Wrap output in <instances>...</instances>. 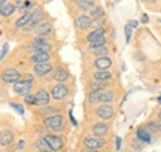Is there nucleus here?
Returning <instances> with one entry per match:
<instances>
[{
	"label": "nucleus",
	"mask_w": 161,
	"mask_h": 152,
	"mask_svg": "<svg viewBox=\"0 0 161 152\" xmlns=\"http://www.w3.org/2000/svg\"><path fill=\"white\" fill-rule=\"evenodd\" d=\"M36 97V105L37 106H48L49 105V101H51V94L48 93V91H45V90H39L37 93L35 94Z\"/></svg>",
	"instance_id": "2eb2a0df"
},
{
	"label": "nucleus",
	"mask_w": 161,
	"mask_h": 152,
	"mask_svg": "<svg viewBox=\"0 0 161 152\" xmlns=\"http://www.w3.org/2000/svg\"><path fill=\"white\" fill-rule=\"evenodd\" d=\"M157 100H158V103H161V95H160V97H158V99H157Z\"/></svg>",
	"instance_id": "a18cd8bd"
},
{
	"label": "nucleus",
	"mask_w": 161,
	"mask_h": 152,
	"mask_svg": "<svg viewBox=\"0 0 161 152\" xmlns=\"http://www.w3.org/2000/svg\"><path fill=\"white\" fill-rule=\"evenodd\" d=\"M158 121L161 122V111H160V113H158Z\"/></svg>",
	"instance_id": "37998d69"
},
{
	"label": "nucleus",
	"mask_w": 161,
	"mask_h": 152,
	"mask_svg": "<svg viewBox=\"0 0 161 152\" xmlns=\"http://www.w3.org/2000/svg\"><path fill=\"white\" fill-rule=\"evenodd\" d=\"M131 31H133V29L127 24L125 27H124V35H125V42L127 43H130V41H131Z\"/></svg>",
	"instance_id": "473e14b6"
},
{
	"label": "nucleus",
	"mask_w": 161,
	"mask_h": 152,
	"mask_svg": "<svg viewBox=\"0 0 161 152\" xmlns=\"http://www.w3.org/2000/svg\"><path fill=\"white\" fill-rule=\"evenodd\" d=\"M24 101H25V103H27L29 106H35L36 105L35 94H27V95H24Z\"/></svg>",
	"instance_id": "2f4dec72"
},
{
	"label": "nucleus",
	"mask_w": 161,
	"mask_h": 152,
	"mask_svg": "<svg viewBox=\"0 0 161 152\" xmlns=\"http://www.w3.org/2000/svg\"><path fill=\"white\" fill-rule=\"evenodd\" d=\"M12 142H14V133L12 131H2L0 133V145L2 146H9Z\"/></svg>",
	"instance_id": "412c9836"
},
{
	"label": "nucleus",
	"mask_w": 161,
	"mask_h": 152,
	"mask_svg": "<svg viewBox=\"0 0 161 152\" xmlns=\"http://www.w3.org/2000/svg\"><path fill=\"white\" fill-rule=\"evenodd\" d=\"M2 81L6 84H15L18 79H21V73L17 69H5L2 72Z\"/></svg>",
	"instance_id": "9b49d317"
},
{
	"label": "nucleus",
	"mask_w": 161,
	"mask_h": 152,
	"mask_svg": "<svg viewBox=\"0 0 161 152\" xmlns=\"http://www.w3.org/2000/svg\"><path fill=\"white\" fill-rule=\"evenodd\" d=\"M30 17H31V12H25V14H23V15H21V17L15 21V27H18V29H23L24 25H27V23L30 21Z\"/></svg>",
	"instance_id": "c85d7f7f"
},
{
	"label": "nucleus",
	"mask_w": 161,
	"mask_h": 152,
	"mask_svg": "<svg viewBox=\"0 0 161 152\" xmlns=\"http://www.w3.org/2000/svg\"><path fill=\"white\" fill-rule=\"evenodd\" d=\"M31 85H33V82L25 81V79H18L14 84V93L19 94V95H27L31 91Z\"/></svg>",
	"instance_id": "6e6552de"
},
{
	"label": "nucleus",
	"mask_w": 161,
	"mask_h": 152,
	"mask_svg": "<svg viewBox=\"0 0 161 152\" xmlns=\"http://www.w3.org/2000/svg\"><path fill=\"white\" fill-rule=\"evenodd\" d=\"M143 146H145V143H143V142L139 140L137 137H136V139L131 142V148H133V149H134L136 152H140L142 149H143Z\"/></svg>",
	"instance_id": "7c9ffc66"
},
{
	"label": "nucleus",
	"mask_w": 161,
	"mask_h": 152,
	"mask_svg": "<svg viewBox=\"0 0 161 152\" xmlns=\"http://www.w3.org/2000/svg\"><path fill=\"white\" fill-rule=\"evenodd\" d=\"M24 145H25V142H24V140H19V142H18V145H17V149H23Z\"/></svg>",
	"instance_id": "a19ab883"
},
{
	"label": "nucleus",
	"mask_w": 161,
	"mask_h": 152,
	"mask_svg": "<svg viewBox=\"0 0 161 152\" xmlns=\"http://www.w3.org/2000/svg\"><path fill=\"white\" fill-rule=\"evenodd\" d=\"M60 111V109H58V107H55V106H43V107H42V109H40L39 111V115H42V117H51V115H55V113H57V112Z\"/></svg>",
	"instance_id": "a878e982"
},
{
	"label": "nucleus",
	"mask_w": 161,
	"mask_h": 152,
	"mask_svg": "<svg viewBox=\"0 0 161 152\" xmlns=\"http://www.w3.org/2000/svg\"><path fill=\"white\" fill-rule=\"evenodd\" d=\"M92 25V19L90 15H86V14H80L78 17L75 18V27L80 31H85L88 30L90 27Z\"/></svg>",
	"instance_id": "1a4fd4ad"
},
{
	"label": "nucleus",
	"mask_w": 161,
	"mask_h": 152,
	"mask_svg": "<svg viewBox=\"0 0 161 152\" xmlns=\"http://www.w3.org/2000/svg\"><path fill=\"white\" fill-rule=\"evenodd\" d=\"M115 143H116V151H119L121 149V137L119 136H116L115 137Z\"/></svg>",
	"instance_id": "4c0bfd02"
},
{
	"label": "nucleus",
	"mask_w": 161,
	"mask_h": 152,
	"mask_svg": "<svg viewBox=\"0 0 161 152\" xmlns=\"http://www.w3.org/2000/svg\"><path fill=\"white\" fill-rule=\"evenodd\" d=\"M114 82H100V81H92L88 88L90 91H98V90H104V88H110Z\"/></svg>",
	"instance_id": "5701e85b"
},
{
	"label": "nucleus",
	"mask_w": 161,
	"mask_h": 152,
	"mask_svg": "<svg viewBox=\"0 0 161 152\" xmlns=\"http://www.w3.org/2000/svg\"><path fill=\"white\" fill-rule=\"evenodd\" d=\"M90 17H91L92 21H97V19H104V11L102 6H94L91 11H90V14H88Z\"/></svg>",
	"instance_id": "4be33fe9"
},
{
	"label": "nucleus",
	"mask_w": 161,
	"mask_h": 152,
	"mask_svg": "<svg viewBox=\"0 0 161 152\" xmlns=\"http://www.w3.org/2000/svg\"><path fill=\"white\" fill-rule=\"evenodd\" d=\"M106 146V140L103 137H97V136H85L84 137V148L92 149V151H100Z\"/></svg>",
	"instance_id": "20e7f679"
},
{
	"label": "nucleus",
	"mask_w": 161,
	"mask_h": 152,
	"mask_svg": "<svg viewBox=\"0 0 161 152\" xmlns=\"http://www.w3.org/2000/svg\"><path fill=\"white\" fill-rule=\"evenodd\" d=\"M45 137V140L48 142V145L51 146V149L54 152H58V151H61L64 148V142L63 139L60 137V136H55V134H46L43 136Z\"/></svg>",
	"instance_id": "9d476101"
},
{
	"label": "nucleus",
	"mask_w": 161,
	"mask_h": 152,
	"mask_svg": "<svg viewBox=\"0 0 161 152\" xmlns=\"http://www.w3.org/2000/svg\"><path fill=\"white\" fill-rule=\"evenodd\" d=\"M102 46H108V37H98L96 41H92L91 43H88V49H94V48H102Z\"/></svg>",
	"instance_id": "bb28decb"
},
{
	"label": "nucleus",
	"mask_w": 161,
	"mask_h": 152,
	"mask_svg": "<svg viewBox=\"0 0 161 152\" xmlns=\"http://www.w3.org/2000/svg\"><path fill=\"white\" fill-rule=\"evenodd\" d=\"M70 94V87L66 82H57L55 85L51 87V99L55 101H63L67 99Z\"/></svg>",
	"instance_id": "f03ea898"
},
{
	"label": "nucleus",
	"mask_w": 161,
	"mask_h": 152,
	"mask_svg": "<svg viewBox=\"0 0 161 152\" xmlns=\"http://www.w3.org/2000/svg\"><path fill=\"white\" fill-rule=\"evenodd\" d=\"M43 125H45L46 128L52 130V131H60V130H63L64 127V118L61 115H51V117H46L43 119Z\"/></svg>",
	"instance_id": "7ed1b4c3"
},
{
	"label": "nucleus",
	"mask_w": 161,
	"mask_h": 152,
	"mask_svg": "<svg viewBox=\"0 0 161 152\" xmlns=\"http://www.w3.org/2000/svg\"><path fill=\"white\" fill-rule=\"evenodd\" d=\"M8 0H0V5H3V3H6Z\"/></svg>",
	"instance_id": "c03bdc74"
},
{
	"label": "nucleus",
	"mask_w": 161,
	"mask_h": 152,
	"mask_svg": "<svg viewBox=\"0 0 161 152\" xmlns=\"http://www.w3.org/2000/svg\"><path fill=\"white\" fill-rule=\"evenodd\" d=\"M91 79L100 82H114L115 81V73L110 70H94L91 72Z\"/></svg>",
	"instance_id": "0eeeda50"
},
{
	"label": "nucleus",
	"mask_w": 161,
	"mask_h": 152,
	"mask_svg": "<svg viewBox=\"0 0 161 152\" xmlns=\"http://www.w3.org/2000/svg\"><path fill=\"white\" fill-rule=\"evenodd\" d=\"M54 70L52 64L48 61V63H39V64H35L33 67V72H35L36 76H46L48 73H51Z\"/></svg>",
	"instance_id": "4468645a"
},
{
	"label": "nucleus",
	"mask_w": 161,
	"mask_h": 152,
	"mask_svg": "<svg viewBox=\"0 0 161 152\" xmlns=\"http://www.w3.org/2000/svg\"><path fill=\"white\" fill-rule=\"evenodd\" d=\"M52 31V24L51 23H40L37 27H36V33L39 36H46Z\"/></svg>",
	"instance_id": "b1692460"
},
{
	"label": "nucleus",
	"mask_w": 161,
	"mask_h": 152,
	"mask_svg": "<svg viewBox=\"0 0 161 152\" xmlns=\"http://www.w3.org/2000/svg\"><path fill=\"white\" fill-rule=\"evenodd\" d=\"M15 11H17V6L14 5V3H8V2H6L3 5H0V15H2V17H6V18L11 17Z\"/></svg>",
	"instance_id": "aec40b11"
},
{
	"label": "nucleus",
	"mask_w": 161,
	"mask_h": 152,
	"mask_svg": "<svg viewBox=\"0 0 161 152\" xmlns=\"http://www.w3.org/2000/svg\"><path fill=\"white\" fill-rule=\"evenodd\" d=\"M146 128L149 130L151 133H154V131H160L161 130V122L160 121H151V122H148Z\"/></svg>",
	"instance_id": "c756f323"
},
{
	"label": "nucleus",
	"mask_w": 161,
	"mask_h": 152,
	"mask_svg": "<svg viewBox=\"0 0 161 152\" xmlns=\"http://www.w3.org/2000/svg\"><path fill=\"white\" fill-rule=\"evenodd\" d=\"M82 152H98V151H92V149H88V148H84Z\"/></svg>",
	"instance_id": "79ce46f5"
},
{
	"label": "nucleus",
	"mask_w": 161,
	"mask_h": 152,
	"mask_svg": "<svg viewBox=\"0 0 161 152\" xmlns=\"http://www.w3.org/2000/svg\"><path fill=\"white\" fill-rule=\"evenodd\" d=\"M36 148H37V151L40 152H52L51 146L48 145V142L45 140V137H40L36 140Z\"/></svg>",
	"instance_id": "cd10ccee"
},
{
	"label": "nucleus",
	"mask_w": 161,
	"mask_h": 152,
	"mask_svg": "<svg viewBox=\"0 0 161 152\" xmlns=\"http://www.w3.org/2000/svg\"><path fill=\"white\" fill-rule=\"evenodd\" d=\"M103 36H106V29H104V27H97V29L91 30V31L86 35V42L91 43L92 41H96L98 37H103Z\"/></svg>",
	"instance_id": "a211bd4d"
},
{
	"label": "nucleus",
	"mask_w": 161,
	"mask_h": 152,
	"mask_svg": "<svg viewBox=\"0 0 161 152\" xmlns=\"http://www.w3.org/2000/svg\"><path fill=\"white\" fill-rule=\"evenodd\" d=\"M52 79L57 82H67L70 79V73L64 67H57L52 70Z\"/></svg>",
	"instance_id": "ddd939ff"
},
{
	"label": "nucleus",
	"mask_w": 161,
	"mask_h": 152,
	"mask_svg": "<svg viewBox=\"0 0 161 152\" xmlns=\"http://www.w3.org/2000/svg\"><path fill=\"white\" fill-rule=\"evenodd\" d=\"M110 131V127L109 124L106 122V121H98L92 125V134L97 136V137H104V136H108Z\"/></svg>",
	"instance_id": "f8f14e48"
},
{
	"label": "nucleus",
	"mask_w": 161,
	"mask_h": 152,
	"mask_svg": "<svg viewBox=\"0 0 161 152\" xmlns=\"http://www.w3.org/2000/svg\"><path fill=\"white\" fill-rule=\"evenodd\" d=\"M51 60V54L49 52H35L30 57V61L33 64H39V63H48Z\"/></svg>",
	"instance_id": "f3484780"
},
{
	"label": "nucleus",
	"mask_w": 161,
	"mask_h": 152,
	"mask_svg": "<svg viewBox=\"0 0 161 152\" xmlns=\"http://www.w3.org/2000/svg\"><path fill=\"white\" fill-rule=\"evenodd\" d=\"M69 118H70V121H72V124H73V125H78V122H76V119H75V117H73L72 111H69Z\"/></svg>",
	"instance_id": "58836bf2"
},
{
	"label": "nucleus",
	"mask_w": 161,
	"mask_h": 152,
	"mask_svg": "<svg viewBox=\"0 0 161 152\" xmlns=\"http://www.w3.org/2000/svg\"><path fill=\"white\" fill-rule=\"evenodd\" d=\"M116 91L114 88H104V90H98V91H90L88 94V101L91 105H96V103H102V105H106V103H112L116 100Z\"/></svg>",
	"instance_id": "f257e3e1"
},
{
	"label": "nucleus",
	"mask_w": 161,
	"mask_h": 152,
	"mask_svg": "<svg viewBox=\"0 0 161 152\" xmlns=\"http://www.w3.org/2000/svg\"><path fill=\"white\" fill-rule=\"evenodd\" d=\"M140 21H142L143 24H146L148 21H149V18H148V15H146V14H142V17H140Z\"/></svg>",
	"instance_id": "ea45409f"
},
{
	"label": "nucleus",
	"mask_w": 161,
	"mask_h": 152,
	"mask_svg": "<svg viewBox=\"0 0 161 152\" xmlns=\"http://www.w3.org/2000/svg\"><path fill=\"white\" fill-rule=\"evenodd\" d=\"M75 5L79 8L80 11L90 12L96 6V0H75Z\"/></svg>",
	"instance_id": "6ab92c4d"
},
{
	"label": "nucleus",
	"mask_w": 161,
	"mask_h": 152,
	"mask_svg": "<svg viewBox=\"0 0 161 152\" xmlns=\"http://www.w3.org/2000/svg\"><path fill=\"white\" fill-rule=\"evenodd\" d=\"M8 51H9V45H8V43H5V45H3V48H2V54H0V61L6 57Z\"/></svg>",
	"instance_id": "f704fd0d"
},
{
	"label": "nucleus",
	"mask_w": 161,
	"mask_h": 152,
	"mask_svg": "<svg viewBox=\"0 0 161 152\" xmlns=\"http://www.w3.org/2000/svg\"><path fill=\"white\" fill-rule=\"evenodd\" d=\"M11 107H12V109H15L19 115H23V113H24V107L21 105H18V103H11Z\"/></svg>",
	"instance_id": "72a5a7b5"
},
{
	"label": "nucleus",
	"mask_w": 161,
	"mask_h": 152,
	"mask_svg": "<svg viewBox=\"0 0 161 152\" xmlns=\"http://www.w3.org/2000/svg\"><path fill=\"white\" fill-rule=\"evenodd\" d=\"M114 66V61L110 57H97L91 61V67H94V70H109Z\"/></svg>",
	"instance_id": "423d86ee"
},
{
	"label": "nucleus",
	"mask_w": 161,
	"mask_h": 152,
	"mask_svg": "<svg viewBox=\"0 0 161 152\" xmlns=\"http://www.w3.org/2000/svg\"><path fill=\"white\" fill-rule=\"evenodd\" d=\"M128 25L131 27V29H136V27H139V21H134V19H131V21H128Z\"/></svg>",
	"instance_id": "e433bc0d"
},
{
	"label": "nucleus",
	"mask_w": 161,
	"mask_h": 152,
	"mask_svg": "<svg viewBox=\"0 0 161 152\" xmlns=\"http://www.w3.org/2000/svg\"><path fill=\"white\" fill-rule=\"evenodd\" d=\"M136 137L140 142H143V143H151L152 142V133L146 127H139L136 130Z\"/></svg>",
	"instance_id": "dca6fc26"
},
{
	"label": "nucleus",
	"mask_w": 161,
	"mask_h": 152,
	"mask_svg": "<svg viewBox=\"0 0 161 152\" xmlns=\"http://www.w3.org/2000/svg\"><path fill=\"white\" fill-rule=\"evenodd\" d=\"M31 6H33V3H31V2H29V0H25V2H24V5H23V6H19V9L25 11V9H30Z\"/></svg>",
	"instance_id": "c9c22d12"
},
{
	"label": "nucleus",
	"mask_w": 161,
	"mask_h": 152,
	"mask_svg": "<svg viewBox=\"0 0 161 152\" xmlns=\"http://www.w3.org/2000/svg\"><path fill=\"white\" fill-rule=\"evenodd\" d=\"M96 117L100 118V121H108V119H112L115 117V107L109 103L106 105H100L96 109Z\"/></svg>",
	"instance_id": "39448f33"
},
{
	"label": "nucleus",
	"mask_w": 161,
	"mask_h": 152,
	"mask_svg": "<svg viewBox=\"0 0 161 152\" xmlns=\"http://www.w3.org/2000/svg\"><path fill=\"white\" fill-rule=\"evenodd\" d=\"M88 52L91 54L92 57H106L109 54V48L108 46H102V48H94V49H88Z\"/></svg>",
	"instance_id": "393cba45"
}]
</instances>
